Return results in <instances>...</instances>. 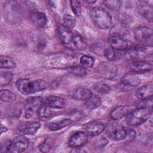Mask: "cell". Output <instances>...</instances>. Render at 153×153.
Masks as SVG:
<instances>
[{"label": "cell", "instance_id": "obj_39", "mask_svg": "<svg viewBox=\"0 0 153 153\" xmlns=\"http://www.w3.org/2000/svg\"><path fill=\"white\" fill-rule=\"evenodd\" d=\"M0 130H1V133L2 134V133H4V132L7 131L8 130V129H7V127H1V128Z\"/></svg>", "mask_w": 153, "mask_h": 153}, {"label": "cell", "instance_id": "obj_24", "mask_svg": "<svg viewBox=\"0 0 153 153\" xmlns=\"http://www.w3.org/2000/svg\"><path fill=\"white\" fill-rule=\"evenodd\" d=\"M1 99L6 103H13L16 100V94L10 90H3L0 92Z\"/></svg>", "mask_w": 153, "mask_h": 153}, {"label": "cell", "instance_id": "obj_37", "mask_svg": "<svg viewBox=\"0 0 153 153\" xmlns=\"http://www.w3.org/2000/svg\"><path fill=\"white\" fill-rule=\"evenodd\" d=\"M136 137V132L134 130L131 128H126V136L124 140L126 142H130L133 140Z\"/></svg>", "mask_w": 153, "mask_h": 153}, {"label": "cell", "instance_id": "obj_6", "mask_svg": "<svg viewBox=\"0 0 153 153\" xmlns=\"http://www.w3.org/2000/svg\"><path fill=\"white\" fill-rule=\"evenodd\" d=\"M135 39L145 45H151L152 43V30L146 26H139L134 30Z\"/></svg>", "mask_w": 153, "mask_h": 153}, {"label": "cell", "instance_id": "obj_10", "mask_svg": "<svg viewBox=\"0 0 153 153\" xmlns=\"http://www.w3.org/2000/svg\"><path fill=\"white\" fill-rule=\"evenodd\" d=\"M41 124L38 121H29L21 124L17 129V132L21 135H32L36 133Z\"/></svg>", "mask_w": 153, "mask_h": 153}, {"label": "cell", "instance_id": "obj_15", "mask_svg": "<svg viewBox=\"0 0 153 153\" xmlns=\"http://www.w3.org/2000/svg\"><path fill=\"white\" fill-rule=\"evenodd\" d=\"M153 92V85L151 83L145 84L137 89L136 97L140 100L149 99L151 98Z\"/></svg>", "mask_w": 153, "mask_h": 153}, {"label": "cell", "instance_id": "obj_12", "mask_svg": "<svg viewBox=\"0 0 153 153\" xmlns=\"http://www.w3.org/2000/svg\"><path fill=\"white\" fill-rule=\"evenodd\" d=\"M110 47L115 50L124 51L128 47V44L120 35H112L108 39Z\"/></svg>", "mask_w": 153, "mask_h": 153}, {"label": "cell", "instance_id": "obj_40", "mask_svg": "<svg viewBox=\"0 0 153 153\" xmlns=\"http://www.w3.org/2000/svg\"><path fill=\"white\" fill-rule=\"evenodd\" d=\"M84 2H85V3H87V4H94V3H95L96 1H85Z\"/></svg>", "mask_w": 153, "mask_h": 153}, {"label": "cell", "instance_id": "obj_9", "mask_svg": "<svg viewBox=\"0 0 153 153\" xmlns=\"http://www.w3.org/2000/svg\"><path fill=\"white\" fill-rule=\"evenodd\" d=\"M88 140V135L85 131H77L69 138L68 145L71 148H76L85 145Z\"/></svg>", "mask_w": 153, "mask_h": 153}, {"label": "cell", "instance_id": "obj_28", "mask_svg": "<svg viewBox=\"0 0 153 153\" xmlns=\"http://www.w3.org/2000/svg\"><path fill=\"white\" fill-rule=\"evenodd\" d=\"M69 72L79 76H83L87 74V70L82 66H74L67 68Z\"/></svg>", "mask_w": 153, "mask_h": 153}, {"label": "cell", "instance_id": "obj_25", "mask_svg": "<svg viewBox=\"0 0 153 153\" xmlns=\"http://www.w3.org/2000/svg\"><path fill=\"white\" fill-rule=\"evenodd\" d=\"M102 103L101 99L99 97H91L89 99L85 100L84 105L88 109H94L100 106Z\"/></svg>", "mask_w": 153, "mask_h": 153}, {"label": "cell", "instance_id": "obj_4", "mask_svg": "<svg viewBox=\"0 0 153 153\" xmlns=\"http://www.w3.org/2000/svg\"><path fill=\"white\" fill-rule=\"evenodd\" d=\"M44 99L42 97H31L27 99L25 105V115L26 118H30L38 114L40 106L43 104Z\"/></svg>", "mask_w": 153, "mask_h": 153}, {"label": "cell", "instance_id": "obj_29", "mask_svg": "<svg viewBox=\"0 0 153 153\" xmlns=\"http://www.w3.org/2000/svg\"><path fill=\"white\" fill-rule=\"evenodd\" d=\"M94 90L100 94H106L110 91V87L108 85L102 83L97 82L93 85Z\"/></svg>", "mask_w": 153, "mask_h": 153}, {"label": "cell", "instance_id": "obj_2", "mask_svg": "<svg viewBox=\"0 0 153 153\" xmlns=\"http://www.w3.org/2000/svg\"><path fill=\"white\" fill-rule=\"evenodd\" d=\"M90 16L94 24L100 29H108L113 26L111 15L103 8H93L90 11Z\"/></svg>", "mask_w": 153, "mask_h": 153}, {"label": "cell", "instance_id": "obj_21", "mask_svg": "<svg viewBox=\"0 0 153 153\" xmlns=\"http://www.w3.org/2000/svg\"><path fill=\"white\" fill-rule=\"evenodd\" d=\"M71 123L72 120L71 119L65 118L56 122L48 123L47 124V127L51 131H57L70 125Z\"/></svg>", "mask_w": 153, "mask_h": 153}, {"label": "cell", "instance_id": "obj_35", "mask_svg": "<svg viewBox=\"0 0 153 153\" xmlns=\"http://www.w3.org/2000/svg\"><path fill=\"white\" fill-rule=\"evenodd\" d=\"M104 3L108 8L112 11H117L120 7V2L117 1H106Z\"/></svg>", "mask_w": 153, "mask_h": 153}, {"label": "cell", "instance_id": "obj_3", "mask_svg": "<svg viewBox=\"0 0 153 153\" xmlns=\"http://www.w3.org/2000/svg\"><path fill=\"white\" fill-rule=\"evenodd\" d=\"M151 114L152 108H137L127 115L126 122L129 126H138L146 121Z\"/></svg>", "mask_w": 153, "mask_h": 153}, {"label": "cell", "instance_id": "obj_18", "mask_svg": "<svg viewBox=\"0 0 153 153\" xmlns=\"http://www.w3.org/2000/svg\"><path fill=\"white\" fill-rule=\"evenodd\" d=\"M30 20L32 23L37 27H42L47 23V17L45 15L40 11H33L30 14Z\"/></svg>", "mask_w": 153, "mask_h": 153}, {"label": "cell", "instance_id": "obj_27", "mask_svg": "<svg viewBox=\"0 0 153 153\" xmlns=\"http://www.w3.org/2000/svg\"><path fill=\"white\" fill-rule=\"evenodd\" d=\"M51 108L45 105L44 103L40 106L38 111V117L41 118H47L51 116L53 114V112L51 109Z\"/></svg>", "mask_w": 153, "mask_h": 153}, {"label": "cell", "instance_id": "obj_26", "mask_svg": "<svg viewBox=\"0 0 153 153\" xmlns=\"http://www.w3.org/2000/svg\"><path fill=\"white\" fill-rule=\"evenodd\" d=\"M14 61L10 57L1 56L0 57V67L3 69H13L15 68Z\"/></svg>", "mask_w": 153, "mask_h": 153}, {"label": "cell", "instance_id": "obj_33", "mask_svg": "<svg viewBox=\"0 0 153 153\" xmlns=\"http://www.w3.org/2000/svg\"><path fill=\"white\" fill-rule=\"evenodd\" d=\"M63 22L65 26L69 29L74 27L76 25V20L75 17L69 14H67L64 17Z\"/></svg>", "mask_w": 153, "mask_h": 153}, {"label": "cell", "instance_id": "obj_1", "mask_svg": "<svg viewBox=\"0 0 153 153\" xmlns=\"http://www.w3.org/2000/svg\"><path fill=\"white\" fill-rule=\"evenodd\" d=\"M17 90L23 94H34L46 89L47 82L43 79L30 80L27 78H20L16 83Z\"/></svg>", "mask_w": 153, "mask_h": 153}, {"label": "cell", "instance_id": "obj_5", "mask_svg": "<svg viewBox=\"0 0 153 153\" xmlns=\"http://www.w3.org/2000/svg\"><path fill=\"white\" fill-rule=\"evenodd\" d=\"M29 140L25 135L17 136L14 137L9 143L8 152L16 153L25 151L28 147Z\"/></svg>", "mask_w": 153, "mask_h": 153}, {"label": "cell", "instance_id": "obj_36", "mask_svg": "<svg viewBox=\"0 0 153 153\" xmlns=\"http://www.w3.org/2000/svg\"><path fill=\"white\" fill-rule=\"evenodd\" d=\"M107 143L108 140L104 137H101L95 141L94 143V146L95 149H101L105 147Z\"/></svg>", "mask_w": 153, "mask_h": 153}, {"label": "cell", "instance_id": "obj_19", "mask_svg": "<svg viewBox=\"0 0 153 153\" xmlns=\"http://www.w3.org/2000/svg\"><path fill=\"white\" fill-rule=\"evenodd\" d=\"M93 96L92 91L85 87H79L73 93V97L78 100H87Z\"/></svg>", "mask_w": 153, "mask_h": 153}, {"label": "cell", "instance_id": "obj_38", "mask_svg": "<svg viewBox=\"0 0 153 153\" xmlns=\"http://www.w3.org/2000/svg\"><path fill=\"white\" fill-rule=\"evenodd\" d=\"M117 20L122 25H126L128 22L130 23V17L127 16L126 14L121 13L117 16Z\"/></svg>", "mask_w": 153, "mask_h": 153}, {"label": "cell", "instance_id": "obj_23", "mask_svg": "<svg viewBox=\"0 0 153 153\" xmlns=\"http://www.w3.org/2000/svg\"><path fill=\"white\" fill-rule=\"evenodd\" d=\"M75 47L78 50H82L86 48L87 47V42L85 39L78 33L74 34L72 41Z\"/></svg>", "mask_w": 153, "mask_h": 153}, {"label": "cell", "instance_id": "obj_31", "mask_svg": "<svg viewBox=\"0 0 153 153\" xmlns=\"http://www.w3.org/2000/svg\"><path fill=\"white\" fill-rule=\"evenodd\" d=\"M13 78V74L10 72H5L1 74L0 85L1 86H5L8 84Z\"/></svg>", "mask_w": 153, "mask_h": 153}, {"label": "cell", "instance_id": "obj_11", "mask_svg": "<svg viewBox=\"0 0 153 153\" xmlns=\"http://www.w3.org/2000/svg\"><path fill=\"white\" fill-rule=\"evenodd\" d=\"M84 131L90 136H95L102 133L105 130V124L100 121L90 122L84 126Z\"/></svg>", "mask_w": 153, "mask_h": 153}, {"label": "cell", "instance_id": "obj_7", "mask_svg": "<svg viewBox=\"0 0 153 153\" xmlns=\"http://www.w3.org/2000/svg\"><path fill=\"white\" fill-rule=\"evenodd\" d=\"M107 133L112 140H121L126 136V128L120 124L112 123L108 126Z\"/></svg>", "mask_w": 153, "mask_h": 153}, {"label": "cell", "instance_id": "obj_14", "mask_svg": "<svg viewBox=\"0 0 153 153\" xmlns=\"http://www.w3.org/2000/svg\"><path fill=\"white\" fill-rule=\"evenodd\" d=\"M128 69L131 72H146L152 69V64L147 61H134L129 65Z\"/></svg>", "mask_w": 153, "mask_h": 153}, {"label": "cell", "instance_id": "obj_17", "mask_svg": "<svg viewBox=\"0 0 153 153\" xmlns=\"http://www.w3.org/2000/svg\"><path fill=\"white\" fill-rule=\"evenodd\" d=\"M131 109L128 106H119L114 108L110 113V117L115 120L123 118L130 112Z\"/></svg>", "mask_w": 153, "mask_h": 153}, {"label": "cell", "instance_id": "obj_32", "mask_svg": "<svg viewBox=\"0 0 153 153\" xmlns=\"http://www.w3.org/2000/svg\"><path fill=\"white\" fill-rule=\"evenodd\" d=\"M53 139L51 138H47L44 142H42L39 146V149L43 152H47L50 151L53 146Z\"/></svg>", "mask_w": 153, "mask_h": 153}, {"label": "cell", "instance_id": "obj_16", "mask_svg": "<svg viewBox=\"0 0 153 153\" xmlns=\"http://www.w3.org/2000/svg\"><path fill=\"white\" fill-rule=\"evenodd\" d=\"M58 32L60 39L64 44H69L72 41L74 33L65 25H60L58 27Z\"/></svg>", "mask_w": 153, "mask_h": 153}, {"label": "cell", "instance_id": "obj_20", "mask_svg": "<svg viewBox=\"0 0 153 153\" xmlns=\"http://www.w3.org/2000/svg\"><path fill=\"white\" fill-rule=\"evenodd\" d=\"M137 10L139 14L147 20L152 19V8L146 2L140 1L137 4Z\"/></svg>", "mask_w": 153, "mask_h": 153}, {"label": "cell", "instance_id": "obj_13", "mask_svg": "<svg viewBox=\"0 0 153 153\" xmlns=\"http://www.w3.org/2000/svg\"><path fill=\"white\" fill-rule=\"evenodd\" d=\"M44 103L53 109H62L65 106V100L59 96H49L44 100Z\"/></svg>", "mask_w": 153, "mask_h": 153}, {"label": "cell", "instance_id": "obj_22", "mask_svg": "<svg viewBox=\"0 0 153 153\" xmlns=\"http://www.w3.org/2000/svg\"><path fill=\"white\" fill-rule=\"evenodd\" d=\"M123 51L115 50L112 47L107 48L105 51V56L109 61H114L117 59L122 58Z\"/></svg>", "mask_w": 153, "mask_h": 153}, {"label": "cell", "instance_id": "obj_8", "mask_svg": "<svg viewBox=\"0 0 153 153\" xmlns=\"http://www.w3.org/2000/svg\"><path fill=\"white\" fill-rule=\"evenodd\" d=\"M140 78L136 74L129 73L126 74L121 79L120 87L124 90H131L137 85L140 83Z\"/></svg>", "mask_w": 153, "mask_h": 153}, {"label": "cell", "instance_id": "obj_30", "mask_svg": "<svg viewBox=\"0 0 153 153\" xmlns=\"http://www.w3.org/2000/svg\"><path fill=\"white\" fill-rule=\"evenodd\" d=\"M80 63L85 69L91 68L94 63V59L89 56H82L80 59Z\"/></svg>", "mask_w": 153, "mask_h": 153}, {"label": "cell", "instance_id": "obj_34", "mask_svg": "<svg viewBox=\"0 0 153 153\" xmlns=\"http://www.w3.org/2000/svg\"><path fill=\"white\" fill-rule=\"evenodd\" d=\"M70 4L74 14L76 16H79L81 14V7L80 3L78 1H70Z\"/></svg>", "mask_w": 153, "mask_h": 153}]
</instances>
